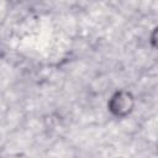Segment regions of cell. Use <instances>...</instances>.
<instances>
[{
	"label": "cell",
	"instance_id": "cell-1",
	"mask_svg": "<svg viewBox=\"0 0 158 158\" xmlns=\"http://www.w3.org/2000/svg\"><path fill=\"white\" fill-rule=\"evenodd\" d=\"M133 107V98L130 93L127 91H118L116 93L110 102H109V109L110 111L116 115V116H125L127 115Z\"/></svg>",
	"mask_w": 158,
	"mask_h": 158
}]
</instances>
